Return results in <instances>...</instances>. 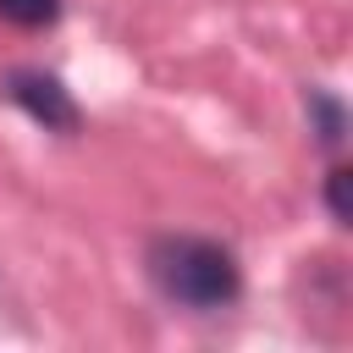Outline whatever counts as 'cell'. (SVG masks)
<instances>
[{"instance_id":"6da1fadb","label":"cell","mask_w":353,"mask_h":353,"mask_svg":"<svg viewBox=\"0 0 353 353\" xmlns=\"http://www.w3.org/2000/svg\"><path fill=\"white\" fill-rule=\"evenodd\" d=\"M149 276L165 298L188 303V309H226L243 292V270L232 259V248L210 243V237H154L149 243Z\"/></svg>"},{"instance_id":"7a4b0ae2","label":"cell","mask_w":353,"mask_h":353,"mask_svg":"<svg viewBox=\"0 0 353 353\" xmlns=\"http://www.w3.org/2000/svg\"><path fill=\"white\" fill-rule=\"evenodd\" d=\"M11 99H17L33 121H44V127H55V132H72V127H77V105H72V94H66L50 72H17V77H11Z\"/></svg>"},{"instance_id":"3957f363","label":"cell","mask_w":353,"mask_h":353,"mask_svg":"<svg viewBox=\"0 0 353 353\" xmlns=\"http://www.w3.org/2000/svg\"><path fill=\"white\" fill-rule=\"evenodd\" d=\"M0 17L11 28H50L61 17V0H0Z\"/></svg>"},{"instance_id":"277c9868","label":"cell","mask_w":353,"mask_h":353,"mask_svg":"<svg viewBox=\"0 0 353 353\" xmlns=\"http://www.w3.org/2000/svg\"><path fill=\"white\" fill-rule=\"evenodd\" d=\"M309 105H314V116H320V138L336 143V138H342V105H336L331 94H309Z\"/></svg>"},{"instance_id":"5b68a950","label":"cell","mask_w":353,"mask_h":353,"mask_svg":"<svg viewBox=\"0 0 353 353\" xmlns=\"http://www.w3.org/2000/svg\"><path fill=\"white\" fill-rule=\"evenodd\" d=\"M325 204H331L336 221H347V165H331V176H325Z\"/></svg>"}]
</instances>
